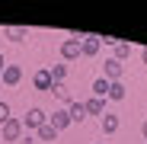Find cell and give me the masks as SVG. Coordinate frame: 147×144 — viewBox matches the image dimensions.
Segmentation results:
<instances>
[{
  "label": "cell",
  "instance_id": "obj_1",
  "mask_svg": "<svg viewBox=\"0 0 147 144\" xmlns=\"http://www.w3.org/2000/svg\"><path fill=\"white\" fill-rule=\"evenodd\" d=\"M45 122H48V115H45V109H38V106L26 109V115H22V128H26V131H38Z\"/></svg>",
  "mask_w": 147,
  "mask_h": 144
},
{
  "label": "cell",
  "instance_id": "obj_2",
  "mask_svg": "<svg viewBox=\"0 0 147 144\" xmlns=\"http://www.w3.org/2000/svg\"><path fill=\"white\" fill-rule=\"evenodd\" d=\"M22 131H26V128H22L19 118H10V122L0 125V135H3V141H19V138H22Z\"/></svg>",
  "mask_w": 147,
  "mask_h": 144
},
{
  "label": "cell",
  "instance_id": "obj_3",
  "mask_svg": "<svg viewBox=\"0 0 147 144\" xmlns=\"http://www.w3.org/2000/svg\"><path fill=\"white\" fill-rule=\"evenodd\" d=\"M99 48H102V39L90 32V35L80 42V58H93V55H99Z\"/></svg>",
  "mask_w": 147,
  "mask_h": 144
},
{
  "label": "cell",
  "instance_id": "obj_4",
  "mask_svg": "<svg viewBox=\"0 0 147 144\" xmlns=\"http://www.w3.org/2000/svg\"><path fill=\"white\" fill-rule=\"evenodd\" d=\"M121 74H125V67H121V61L109 58V61L102 64V77H106L109 83H118V80H121Z\"/></svg>",
  "mask_w": 147,
  "mask_h": 144
},
{
  "label": "cell",
  "instance_id": "obj_5",
  "mask_svg": "<svg viewBox=\"0 0 147 144\" xmlns=\"http://www.w3.org/2000/svg\"><path fill=\"white\" fill-rule=\"evenodd\" d=\"M61 58L64 61H77L80 58V42L77 39H64L61 42Z\"/></svg>",
  "mask_w": 147,
  "mask_h": 144
},
{
  "label": "cell",
  "instance_id": "obj_6",
  "mask_svg": "<svg viewBox=\"0 0 147 144\" xmlns=\"http://www.w3.org/2000/svg\"><path fill=\"white\" fill-rule=\"evenodd\" d=\"M48 125H51L55 131H61V128H67V125H70V115H67V109H55L51 115H48Z\"/></svg>",
  "mask_w": 147,
  "mask_h": 144
},
{
  "label": "cell",
  "instance_id": "obj_7",
  "mask_svg": "<svg viewBox=\"0 0 147 144\" xmlns=\"http://www.w3.org/2000/svg\"><path fill=\"white\" fill-rule=\"evenodd\" d=\"M0 80H3L7 87H16V83L22 80V67H19V64H7V67H3V77H0Z\"/></svg>",
  "mask_w": 147,
  "mask_h": 144
},
{
  "label": "cell",
  "instance_id": "obj_8",
  "mask_svg": "<svg viewBox=\"0 0 147 144\" xmlns=\"http://www.w3.org/2000/svg\"><path fill=\"white\" fill-rule=\"evenodd\" d=\"M67 115H70V122H86V106H83L80 99H74V103L67 106Z\"/></svg>",
  "mask_w": 147,
  "mask_h": 144
},
{
  "label": "cell",
  "instance_id": "obj_9",
  "mask_svg": "<svg viewBox=\"0 0 147 144\" xmlns=\"http://www.w3.org/2000/svg\"><path fill=\"white\" fill-rule=\"evenodd\" d=\"M83 106H86V115H106V99H99V96H90Z\"/></svg>",
  "mask_w": 147,
  "mask_h": 144
},
{
  "label": "cell",
  "instance_id": "obj_10",
  "mask_svg": "<svg viewBox=\"0 0 147 144\" xmlns=\"http://www.w3.org/2000/svg\"><path fill=\"white\" fill-rule=\"evenodd\" d=\"M48 93H55L58 99H61V103H67V106L74 103V96H70V90H67V83H51V90H48Z\"/></svg>",
  "mask_w": 147,
  "mask_h": 144
},
{
  "label": "cell",
  "instance_id": "obj_11",
  "mask_svg": "<svg viewBox=\"0 0 147 144\" xmlns=\"http://www.w3.org/2000/svg\"><path fill=\"white\" fill-rule=\"evenodd\" d=\"M125 96H128V87L125 83H109V99H115V103H121V99H125Z\"/></svg>",
  "mask_w": 147,
  "mask_h": 144
},
{
  "label": "cell",
  "instance_id": "obj_12",
  "mask_svg": "<svg viewBox=\"0 0 147 144\" xmlns=\"http://www.w3.org/2000/svg\"><path fill=\"white\" fill-rule=\"evenodd\" d=\"M32 83H35V90H51V74L48 70H35Z\"/></svg>",
  "mask_w": 147,
  "mask_h": 144
},
{
  "label": "cell",
  "instance_id": "obj_13",
  "mask_svg": "<svg viewBox=\"0 0 147 144\" xmlns=\"http://www.w3.org/2000/svg\"><path fill=\"white\" fill-rule=\"evenodd\" d=\"M99 125H102V135H115V131H118V115H109V112H106Z\"/></svg>",
  "mask_w": 147,
  "mask_h": 144
},
{
  "label": "cell",
  "instance_id": "obj_14",
  "mask_svg": "<svg viewBox=\"0 0 147 144\" xmlns=\"http://www.w3.org/2000/svg\"><path fill=\"white\" fill-rule=\"evenodd\" d=\"M93 96H99V99L109 96V80H106V77H96V80H93Z\"/></svg>",
  "mask_w": 147,
  "mask_h": 144
},
{
  "label": "cell",
  "instance_id": "obj_15",
  "mask_svg": "<svg viewBox=\"0 0 147 144\" xmlns=\"http://www.w3.org/2000/svg\"><path fill=\"white\" fill-rule=\"evenodd\" d=\"M26 35H29L26 26H10V29H7V39H10V42H22Z\"/></svg>",
  "mask_w": 147,
  "mask_h": 144
},
{
  "label": "cell",
  "instance_id": "obj_16",
  "mask_svg": "<svg viewBox=\"0 0 147 144\" xmlns=\"http://www.w3.org/2000/svg\"><path fill=\"white\" fill-rule=\"evenodd\" d=\"M48 74H51V83H64V77H67V64H55Z\"/></svg>",
  "mask_w": 147,
  "mask_h": 144
},
{
  "label": "cell",
  "instance_id": "obj_17",
  "mask_svg": "<svg viewBox=\"0 0 147 144\" xmlns=\"http://www.w3.org/2000/svg\"><path fill=\"white\" fill-rule=\"evenodd\" d=\"M35 135H38V141H55V138H58V131H55L51 125H48V122H45V125H42Z\"/></svg>",
  "mask_w": 147,
  "mask_h": 144
},
{
  "label": "cell",
  "instance_id": "obj_18",
  "mask_svg": "<svg viewBox=\"0 0 147 144\" xmlns=\"http://www.w3.org/2000/svg\"><path fill=\"white\" fill-rule=\"evenodd\" d=\"M128 55H131V45H128V42H118V45H115V61H125Z\"/></svg>",
  "mask_w": 147,
  "mask_h": 144
},
{
  "label": "cell",
  "instance_id": "obj_19",
  "mask_svg": "<svg viewBox=\"0 0 147 144\" xmlns=\"http://www.w3.org/2000/svg\"><path fill=\"white\" fill-rule=\"evenodd\" d=\"M10 103H3V99H0V125H3V122H10Z\"/></svg>",
  "mask_w": 147,
  "mask_h": 144
},
{
  "label": "cell",
  "instance_id": "obj_20",
  "mask_svg": "<svg viewBox=\"0 0 147 144\" xmlns=\"http://www.w3.org/2000/svg\"><path fill=\"white\" fill-rule=\"evenodd\" d=\"M141 61H144V64H147V48H144V51H141Z\"/></svg>",
  "mask_w": 147,
  "mask_h": 144
},
{
  "label": "cell",
  "instance_id": "obj_21",
  "mask_svg": "<svg viewBox=\"0 0 147 144\" xmlns=\"http://www.w3.org/2000/svg\"><path fill=\"white\" fill-rule=\"evenodd\" d=\"M0 67H7V61H3V51H0Z\"/></svg>",
  "mask_w": 147,
  "mask_h": 144
},
{
  "label": "cell",
  "instance_id": "obj_22",
  "mask_svg": "<svg viewBox=\"0 0 147 144\" xmlns=\"http://www.w3.org/2000/svg\"><path fill=\"white\" fill-rule=\"evenodd\" d=\"M141 131H144V138H147V118H144V128H141Z\"/></svg>",
  "mask_w": 147,
  "mask_h": 144
},
{
  "label": "cell",
  "instance_id": "obj_23",
  "mask_svg": "<svg viewBox=\"0 0 147 144\" xmlns=\"http://www.w3.org/2000/svg\"><path fill=\"white\" fill-rule=\"evenodd\" d=\"M93 144H106V141H93Z\"/></svg>",
  "mask_w": 147,
  "mask_h": 144
},
{
  "label": "cell",
  "instance_id": "obj_24",
  "mask_svg": "<svg viewBox=\"0 0 147 144\" xmlns=\"http://www.w3.org/2000/svg\"><path fill=\"white\" fill-rule=\"evenodd\" d=\"M0 77H3V67H0Z\"/></svg>",
  "mask_w": 147,
  "mask_h": 144
},
{
  "label": "cell",
  "instance_id": "obj_25",
  "mask_svg": "<svg viewBox=\"0 0 147 144\" xmlns=\"http://www.w3.org/2000/svg\"><path fill=\"white\" fill-rule=\"evenodd\" d=\"M144 144H147V141H144Z\"/></svg>",
  "mask_w": 147,
  "mask_h": 144
}]
</instances>
